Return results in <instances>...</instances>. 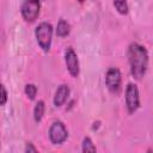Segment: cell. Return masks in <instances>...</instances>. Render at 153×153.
Instances as JSON below:
<instances>
[{
	"mask_svg": "<svg viewBox=\"0 0 153 153\" xmlns=\"http://www.w3.org/2000/svg\"><path fill=\"white\" fill-rule=\"evenodd\" d=\"M128 61L131 75L136 80H141L145 76L148 67L147 49L139 43H131L128 48Z\"/></svg>",
	"mask_w": 153,
	"mask_h": 153,
	"instance_id": "1",
	"label": "cell"
},
{
	"mask_svg": "<svg viewBox=\"0 0 153 153\" xmlns=\"http://www.w3.org/2000/svg\"><path fill=\"white\" fill-rule=\"evenodd\" d=\"M35 36L37 39L38 45L42 48L43 51H49L51 47V39H53V26L48 22H42L37 25L35 29Z\"/></svg>",
	"mask_w": 153,
	"mask_h": 153,
	"instance_id": "2",
	"label": "cell"
},
{
	"mask_svg": "<svg viewBox=\"0 0 153 153\" xmlns=\"http://www.w3.org/2000/svg\"><path fill=\"white\" fill-rule=\"evenodd\" d=\"M105 85H106L108 90L114 94H118L121 92L122 76H121V72L118 68L111 67L108 69V72L105 74Z\"/></svg>",
	"mask_w": 153,
	"mask_h": 153,
	"instance_id": "3",
	"label": "cell"
},
{
	"mask_svg": "<svg viewBox=\"0 0 153 153\" xmlns=\"http://www.w3.org/2000/svg\"><path fill=\"white\" fill-rule=\"evenodd\" d=\"M126 106L129 114H134L140 108V93L135 84L129 82L126 87Z\"/></svg>",
	"mask_w": 153,
	"mask_h": 153,
	"instance_id": "4",
	"label": "cell"
},
{
	"mask_svg": "<svg viewBox=\"0 0 153 153\" xmlns=\"http://www.w3.org/2000/svg\"><path fill=\"white\" fill-rule=\"evenodd\" d=\"M68 137V130L61 121H55L49 128V139L54 145L63 143Z\"/></svg>",
	"mask_w": 153,
	"mask_h": 153,
	"instance_id": "5",
	"label": "cell"
},
{
	"mask_svg": "<svg viewBox=\"0 0 153 153\" xmlns=\"http://www.w3.org/2000/svg\"><path fill=\"white\" fill-rule=\"evenodd\" d=\"M39 10H41V2L37 0L24 1L20 7L22 16H23L24 20L27 23H32L37 19V17L39 14Z\"/></svg>",
	"mask_w": 153,
	"mask_h": 153,
	"instance_id": "6",
	"label": "cell"
},
{
	"mask_svg": "<svg viewBox=\"0 0 153 153\" xmlns=\"http://www.w3.org/2000/svg\"><path fill=\"white\" fill-rule=\"evenodd\" d=\"M65 62H66V67L69 72V74L73 78H76L79 75V60L76 56V53L73 50V48L68 47L65 50Z\"/></svg>",
	"mask_w": 153,
	"mask_h": 153,
	"instance_id": "7",
	"label": "cell"
},
{
	"mask_svg": "<svg viewBox=\"0 0 153 153\" xmlns=\"http://www.w3.org/2000/svg\"><path fill=\"white\" fill-rule=\"evenodd\" d=\"M71 93V90H69V86L66 85V84H62L57 87L56 92H55V96H54V105L55 106H61L66 103V100L68 99V96Z\"/></svg>",
	"mask_w": 153,
	"mask_h": 153,
	"instance_id": "8",
	"label": "cell"
},
{
	"mask_svg": "<svg viewBox=\"0 0 153 153\" xmlns=\"http://www.w3.org/2000/svg\"><path fill=\"white\" fill-rule=\"evenodd\" d=\"M69 32H71V25L63 19L59 20L56 25V35L59 37H66L69 35Z\"/></svg>",
	"mask_w": 153,
	"mask_h": 153,
	"instance_id": "9",
	"label": "cell"
},
{
	"mask_svg": "<svg viewBox=\"0 0 153 153\" xmlns=\"http://www.w3.org/2000/svg\"><path fill=\"white\" fill-rule=\"evenodd\" d=\"M44 110H45V105H44V102L43 100H38L33 108V118L37 123H39L43 118V115H44Z\"/></svg>",
	"mask_w": 153,
	"mask_h": 153,
	"instance_id": "10",
	"label": "cell"
},
{
	"mask_svg": "<svg viewBox=\"0 0 153 153\" xmlns=\"http://www.w3.org/2000/svg\"><path fill=\"white\" fill-rule=\"evenodd\" d=\"M81 148H82V153H97L96 146H94L93 141H92L88 136H85V137H84Z\"/></svg>",
	"mask_w": 153,
	"mask_h": 153,
	"instance_id": "11",
	"label": "cell"
},
{
	"mask_svg": "<svg viewBox=\"0 0 153 153\" xmlns=\"http://www.w3.org/2000/svg\"><path fill=\"white\" fill-rule=\"evenodd\" d=\"M114 6H115V8L117 10V12L121 13V14H127L128 11H129V7H128L127 1H123V0L114 1Z\"/></svg>",
	"mask_w": 153,
	"mask_h": 153,
	"instance_id": "12",
	"label": "cell"
},
{
	"mask_svg": "<svg viewBox=\"0 0 153 153\" xmlns=\"http://www.w3.org/2000/svg\"><path fill=\"white\" fill-rule=\"evenodd\" d=\"M24 92H25V94L27 96V98L30 100H33L36 98V94H37V87L33 84H27V85H25Z\"/></svg>",
	"mask_w": 153,
	"mask_h": 153,
	"instance_id": "13",
	"label": "cell"
},
{
	"mask_svg": "<svg viewBox=\"0 0 153 153\" xmlns=\"http://www.w3.org/2000/svg\"><path fill=\"white\" fill-rule=\"evenodd\" d=\"M7 102V91L5 88V86L0 82V106L5 105Z\"/></svg>",
	"mask_w": 153,
	"mask_h": 153,
	"instance_id": "14",
	"label": "cell"
},
{
	"mask_svg": "<svg viewBox=\"0 0 153 153\" xmlns=\"http://www.w3.org/2000/svg\"><path fill=\"white\" fill-rule=\"evenodd\" d=\"M24 153H38V152H37L36 147H35L31 142H27V143L25 145V152H24Z\"/></svg>",
	"mask_w": 153,
	"mask_h": 153,
	"instance_id": "15",
	"label": "cell"
},
{
	"mask_svg": "<svg viewBox=\"0 0 153 153\" xmlns=\"http://www.w3.org/2000/svg\"><path fill=\"white\" fill-rule=\"evenodd\" d=\"M147 153H152V149H148V151H147Z\"/></svg>",
	"mask_w": 153,
	"mask_h": 153,
	"instance_id": "16",
	"label": "cell"
}]
</instances>
